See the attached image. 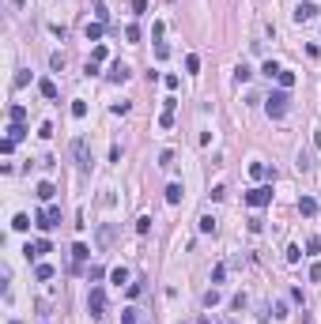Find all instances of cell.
I'll return each instance as SVG.
<instances>
[{
	"mask_svg": "<svg viewBox=\"0 0 321 324\" xmlns=\"http://www.w3.org/2000/svg\"><path fill=\"white\" fill-rule=\"evenodd\" d=\"M287 106H291V95H287L283 87H280V91H272V95L264 98V113H268V117H276V121L287 113Z\"/></svg>",
	"mask_w": 321,
	"mask_h": 324,
	"instance_id": "obj_1",
	"label": "cell"
},
{
	"mask_svg": "<svg viewBox=\"0 0 321 324\" xmlns=\"http://www.w3.org/2000/svg\"><path fill=\"white\" fill-rule=\"evenodd\" d=\"M246 204L249 208H264V204H272V185H253L246 192Z\"/></svg>",
	"mask_w": 321,
	"mask_h": 324,
	"instance_id": "obj_2",
	"label": "cell"
},
{
	"mask_svg": "<svg viewBox=\"0 0 321 324\" xmlns=\"http://www.w3.org/2000/svg\"><path fill=\"white\" fill-rule=\"evenodd\" d=\"M72 155H76L80 173H87V170H91V151H87V140H83V136H76V140H72Z\"/></svg>",
	"mask_w": 321,
	"mask_h": 324,
	"instance_id": "obj_3",
	"label": "cell"
},
{
	"mask_svg": "<svg viewBox=\"0 0 321 324\" xmlns=\"http://www.w3.org/2000/svg\"><path fill=\"white\" fill-rule=\"evenodd\" d=\"M87 309H91V317H95V321H99V317H106V290H102V286H91Z\"/></svg>",
	"mask_w": 321,
	"mask_h": 324,
	"instance_id": "obj_4",
	"label": "cell"
},
{
	"mask_svg": "<svg viewBox=\"0 0 321 324\" xmlns=\"http://www.w3.org/2000/svg\"><path fill=\"white\" fill-rule=\"evenodd\" d=\"M34 226L38 230H53V226H60V208H45V211L34 215Z\"/></svg>",
	"mask_w": 321,
	"mask_h": 324,
	"instance_id": "obj_5",
	"label": "cell"
},
{
	"mask_svg": "<svg viewBox=\"0 0 321 324\" xmlns=\"http://www.w3.org/2000/svg\"><path fill=\"white\" fill-rule=\"evenodd\" d=\"M310 19H318V4H310V0H302V4L295 8V23H310Z\"/></svg>",
	"mask_w": 321,
	"mask_h": 324,
	"instance_id": "obj_6",
	"label": "cell"
},
{
	"mask_svg": "<svg viewBox=\"0 0 321 324\" xmlns=\"http://www.w3.org/2000/svg\"><path fill=\"white\" fill-rule=\"evenodd\" d=\"M106 76H110V83H125V79H129L132 72H129V64H121V60H114V64H110V72H106Z\"/></svg>",
	"mask_w": 321,
	"mask_h": 324,
	"instance_id": "obj_7",
	"label": "cell"
},
{
	"mask_svg": "<svg viewBox=\"0 0 321 324\" xmlns=\"http://www.w3.org/2000/svg\"><path fill=\"white\" fill-rule=\"evenodd\" d=\"M49 249H53V245H49V241H45V238H38V241H34V245H27L23 253H27V260H38V256H45V253H49Z\"/></svg>",
	"mask_w": 321,
	"mask_h": 324,
	"instance_id": "obj_8",
	"label": "cell"
},
{
	"mask_svg": "<svg viewBox=\"0 0 321 324\" xmlns=\"http://www.w3.org/2000/svg\"><path fill=\"white\" fill-rule=\"evenodd\" d=\"M318 208H321V204H318L314 196H299V215H306V219H314V215H318Z\"/></svg>",
	"mask_w": 321,
	"mask_h": 324,
	"instance_id": "obj_9",
	"label": "cell"
},
{
	"mask_svg": "<svg viewBox=\"0 0 321 324\" xmlns=\"http://www.w3.org/2000/svg\"><path fill=\"white\" fill-rule=\"evenodd\" d=\"M249 177L253 181H264V177H276V170H268L264 162H249Z\"/></svg>",
	"mask_w": 321,
	"mask_h": 324,
	"instance_id": "obj_10",
	"label": "cell"
},
{
	"mask_svg": "<svg viewBox=\"0 0 321 324\" xmlns=\"http://www.w3.org/2000/svg\"><path fill=\"white\" fill-rule=\"evenodd\" d=\"M34 196L42 200V204H49V200L57 196V189H53V181H38V189H34Z\"/></svg>",
	"mask_w": 321,
	"mask_h": 324,
	"instance_id": "obj_11",
	"label": "cell"
},
{
	"mask_svg": "<svg viewBox=\"0 0 321 324\" xmlns=\"http://www.w3.org/2000/svg\"><path fill=\"white\" fill-rule=\"evenodd\" d=\"M87 256H91V249L83 245V241H76V245H72V260H76V264H72V271H80V264H83Z\"/></svg>",
	"mask_w": 321,
	"mask_h": 324,
	"instance_id": "obj_12",
	"label": "cell"
},
{
	"mask_svg": "<svg viewBox=\"0 0 321 324\" xmlns=\"http://www.w3.org/2000/svg\"><path fill=\"white\" fill-rule=\"evenodd\" d=\"M181 196H185V189H181V185H166V204H181Z\"/></svg>",
	"mask_w": 321,
	"mask_h": 324,
	"instance_id": "obj_13",
	"label": "cell"
},
{
	"mask_svg": "<svg viewBox=\"0 0 321 324\" xmlns=\"http://www.w3.org/2000/svg\"><path fill=\"white\" fill-rule=\"evenodd\" d=\"M38 91H42V98H57V83H53V79H38Z\"/></svg>",
	"mask_w": 321,
	"mask_h": 324,
	"instance_id": "obj_14",
	"label": "cell"
},
{
	"mask_svg": "<svg viewBox=\"0 0 321 324\" xmlns=\"http://www.w3.org/2000/svg\"><path fill=\"white\" fill-rule=\"evenodd\" d=\"M83 38H87V42H99V38H102V23H87V27H83Z\"/></svg>",
	"mask_w": 321,
	"mask_h": 324,
	"instance_id": "obj_15",
	"label": "cell"
},
{
	"mask_svg": "<svg viewBox=\"0 0 321 324\" xmlns=\"http://www.w3.org/2000/svg\"><path fill=\"white\" fill-rule=\"evenodd\" d=\"M276 83L283 87V91H291V87H295V72H287V68H280V76H276Z\"/></svg>",
	"mask_w": 321,
	"mask_h": 324,
	"instance_id": "obj_16",
	"label": "cell"
},
{
	"mask_svg": "<svg viewBox=\"0 0 321 324\" xmlns=\"http://www.w3.org/2000/svg\"><path fill=\"white\" fill-rule=\"evenodd\" d=\"M8 117H12V125H23V121H27V106H12Z\"/></svg>",
	"mask_w": 321,
	"mask_h": 324,
	"instance_id": "obj_17",
	"label": "cell"
},
{
	"mask_svg": "<svg viewBox=\"0 0 321 324\" xmlns=\"http://www.w3.org/2000/svg\"><path fill=\"white\" fill-rule=\"evenodd\" d=\"M34 279H38V283H49V279H53V268H49V264H38V268H34Z\"/></svg>",
	"mask_w": 321,
	"mask_h": 324,
	"instance_id": "obj_18",
	"label": "cell"
},
{
	"mask_svg": "<svg viewBox=\"0 0 321 324\" xmlns=\"http://www.w3.org/2000/svg\"><path fill=\"white\" fill-rule=\"evenodd\" d=\"M261 76L276 79V76H280V64H276V60H264V64H261Z\"/></svg>",
	"mask_w": 321,
	"mask_h": 324,
	"instance_id": "obj_19",
	"label": "cell"
},
{
	"mask_svg": "<svg viewBox=\"0 0 321 324\" xmlns=\"http://www.w3.org/2000/svg\"><path fill=\"white\" fill-rule=\"evenodd\" d=\"M12 230H19V234L30 230V215H15V219H12Z\"/></svg>",
	"mask_w": 321,
	"mask_h": 324,
	"instance_id": "obj_20",
	"label": "cell"
},
{
	"mask_svg": "<svg viewBox=\"0 0 321 324\" xmlns=\"http://www.w3.org/2000/svg\"><path fill=\"white\" fill-rule=\"evenodd\" d=\"M110 279H114L117 286H125V283H129V268H114V271H110Z\"/></svg>",
	"mask_w": 321,
	"mask_h": 324,
	"instance_id": "obj_21",
	"label": "cell"
},
{
	"mask_svg": "<svg viewBox=\"0 0 321 324\" xmlns=\"http://www.w3.org/2000/svg\"><path fill=\"white\" fill-rule=\"evenodd\" d=\"M249 76H253V68H249V64H238V68H234V79H238V83H246Z\"/></svg>",
	"mask_w": 321,
	"mask_h": 324,
	"instance_id": "obj_22",
	"label": "cell"
},
{
	"mask_svg": "<svg viewBox=\"0 0 321 324\" xmlns=\"http://www.w3.org/2000/svg\"><path fill=\"white\" fill-rule=\"evenodd\" d=\"M72 117H76V121H83V117H87V102L76 98V102H72Z\"/></svg>",
	"mask_w": 321,
	"mask_h": 324,
	"instance_id": "obj_23",
	"label": "cell"
},
{
	"mask_svg": "<svg viewBox=\"0 0 321 324\" xmlns=\"http://www.w3.org/2000/svg\"><path fill=\"white\" fill-rule=\"evenodd\" d=\"M23 136H27V128H23V125H8V140H15V143H19Z\"/></svg>",
	"mask_w": 321,
	"mask_h": 324,
	"instance_id": "obj_24",
	"label": "cell"
},
{
	"mask_svg": "<svg viewBox=\"0 0 321 324\" xmlns=\"http://www.w3.org/2000/svg\"><path fill=\"white\" fill-rule=\"evenodd\" d=\"M64 64H68L64 53H53V57H49V68H53V72H64Z\"/></svg>",
	"mask_w": 321,
	"mask_h": 324,
	"instance_id": "obj_25",
	"label": "cell"
},
{
	"mask_svg": "<svg viewBox=\"0 0 321 324\" xmlns=\"http://www.w3.org/2000/svg\"><path fill=\"white\" fill-rule=\"evenodd\" d=\"M185 72H193V76L201 72V57H197V53H189V57H185Z\"/></svg>",
	"mask_w": 321,
	"mask_h": 324,
	"instance_id": "obj_26",
	"label": "cell"
},
{
	"mask_svg": "<svg viewBox=\"0 0 321 324\" xmlns=\"http://www.w3.org/2000/svg\"><path fill=\"white\" fill-rule=\"evenodd\" d=\"M159 128H174V110H162L159 113Z\"/></svg>",
	"mask_w": 321,
	"mask_h": 324,
	"instance_id": "obj_27",
	"label": "cell"
},
{
	"mask_svg": "<svg viewBox=\"0 0 321 324\" xmlns=\"http://www.w3.org/2000/svg\"><path fill=\"white\" fill-rule=\"evenodd\" d=\"M147 230H151V215H140L136 219V234H147Z\"/></svg>",
	"mask_w": 321,
	"mask_h": 324,
	"instance_id": "obj_28",
	"label": "cell"
},
{
	"mask_svg": "<svg viewBox=\"0 0 321 324\" xmlns=\"http://www.w3.org/2000/svg\"><path fill=\"white\" fill-rule=\"evenodd\" d=\"M302 260V249L299 245H287V264H299Z\"/></svg>",
	"mask_w": 321,
	"mask_h": 324,
	"instance_id": "obj_29",
	"label": "cell"
},
{
	"mask_svg": "<svg viewBox=\"0 0 321 324\" xmlns=\"http://www.w3.org/2000/svg\"><path fill=\"white\" fill-rule=\"evenodd\" d=\"M12 83H15V87H27V83H30V72H27V68H19V72H15V79H12Z\"/></svg>",
	"mask_w": 321,
	"mask_h": 324,
	"instance_id": "obj_30",
	"label": "cell"
},
{
	"mask_svg": "<svg viewBox=\"0 0 321 324\" xmlns=\"http://www.w3.org/2000/svg\"><path fill=\"white\" fill-rule=\"evenodd\" d=\"M197 226H201V234H212V230H216V219H212V215H204Z\"/></svg>",
	"mask_w": 321,
	"mask_h": 324,
	"instance_id": "obj_31",
	"label": "cell"
},
{
	"mask_svg": "<svg viewBox=\"0 0 321 324\" xmlns=\"http://www.w3.org/2000/svg\"><path fill=\"white\" fill-rule=\"evenodd\" d=\"M132 15H147V0H129Z\"/></svg>",
	"mask_w": 321,
	"mask_h": 324,
	"instance_id": "obj_32",
	"label": "cell"
},
{
	"mask_svg": "<svg viewBox=\"0 0 321 324\" xmlns=\"http://www.w3.org/2000/svg\"><path fill=\"white\" fill-rule=\"evenodd\" d=\"M106 57H110V53H106V45H95V49H91V60H95V64L106 60Z\"/></svg>",
	"mask_w": 321,
	"mask_h": 324,
	"instance_id": "obj_33",
	"label": "cell"
},
{
	"mask_svg": "<svg viewBox=\"0 0 321 324\" xmlns=\"http://www.w3.org/2000/svg\"><path fill=\"white\" fill-rule=\"evenodd\" d=\"M204 305H208V309H212V305H219V290H216V286L204 294Z\"/></svg>",
	"mask_w": 321,
	"mask_h": 324,
	"instance_id": "obj_34",
	"label": "cell"
},
{
	"mask_svg": "<svg viewBox=\"0 0 321 324\" xmlns=\"http://www.w3.org/2000/svg\"><path fill=\"white\" fill-rule=\"evenodd\" d=\"M223 275H227V264H216L212 268V283H223Z\"/></svg>",
	"mask_w": 321,
	"mask_h": 324,
	"instance_id": "obj_35",
	"label": "cell"
},
{
	"mask_svg": "<svg viewBox=\"0 0 321 324\" xmlns=\"http://www.w3.org/2000/svg\"><path fill=\"white\" fill-rule=\"evenodd\" d=\"M125 38H129V42H140V27H136V23H132V27H125Z\"/></svg>",
	"mask_w": 321,
	"mask_h": 324,
	"instance_id": "obj_36",
	"label": "cell"
},
{
	"mask_svg": "<svg viewBox=\"0 0 321 324\" xmlns=\"http://www.w3.org/2000/svg\"><path fill=\"white\" fill-rule=\"evenodd\" d=\"M162 83H166V87H170V91H178V87H181V79H178V76H174V72H170V76H162Z\"/></svg>",
	"mask_w": 321,
	"mask_h": 324,
	"instance_id": "obj_37",
	"label": "cell"
},
{
	"mask_svg": "<svg viewBox=\"0 0 321 324\" xmlns=\"http://www.w3.org/2000/svg\"><path fill=\"white\" fill-rule=\"evenodd\" d=\"M129 110H132L129 102H114V113H117V117H125V113H129Z\"/></svg>",
	"mask_w": 321,
	"mask_h": 324,
	"instance_id": "obj_38",
	"label": "cell"
},
{
	"mask_svg": "<svg viewBox=\"0 0 321 324\" xmlns=\"http://www.w3.org/2000/svg\"><path fill=\"white\" fill-rule=\"evenodd\" d=\"M272 317H276V321H283V317H287V305H283V302H276V309H272Z\"/></svg>",
	"mask_w": 321,
	"mask_h": 324,
	"instance_id": "obj_39",
	"label": "cell"
},
{
	"mask_svg": "<svg viewBox=\"0 0 321 324\" xmlns=\"http://www.w3.org/2000/svg\"><path fill=\"white\" fill-rule=\"evenodd\" d=\"M318 249H321V241H318V238H310V241H306V253H310V256H318Z\"/></svg>",
	"mask_w": 321,
	"mask_h": 324,
	"instance_id": "obj_40",
	"label": "cell"
},
{
	"mask_svg": "<svg viewBox=\"0 0 321 324\" xmlns=\"http://www.w3.org/2000/svg\"><path fill=\"white\" fill-rule=\"evenodd\" d=\"M155 57H159V60H166V57H170V45L159 42V45H155Z\"/></svg>",
	"mask_w": 321,
	"mask_h": 324,
	"instance_id": "obj_41",
	"label": "cell"
},
{
	"mask_svg": "<svg viewBox=\"0 0 321 324\" xmlns=\"http://www.w3.org/2000/svg\"><path fill=\"white\" fill-rule=\"evenodd\" d=\"M310 166H314V162H310V155H306V151H299V170H310Z\"/></svg>",
	"mask_w": 321,
	"mask_h": 324,
	"instance_id": "obj_42",
	"label": "cell"
},
{
	"mask_svg": "<svg viewBox=\"0 0 321 324\" xmlns=\"http://www.w3.org/2000/svg\"><path fill=\"white\" fill-rule=\"evenodd\" d=\"M310 283H321V264H310Z\"/></svg>",
	"mask_w": 321,
	"mask_h": 324,
	"instance_id": "obj_43",
	"label": "cell"
},
{
	"mask_svg": "<svg viewBox=\"0 0 321 324\" xmlns=\"http://www.w3.org/2000/svg\"><path fill=\"white\" fill-rule=\"evenodd\" d=\"M121 324H136V309H125V313H121Z\"/></svg>",
	"mask_w": 321,
	"mask_h": 324,
	"instance_id": "obj_44",
	"label": "cell"
},
{
	"mask_svg": "<svg viewBox=\"0 0 321 324\" xmlns=\"http://www.w3.org/2000/svg\"><path fill=\"white\" fill-rule=\"evenodd\" d=\"M201 324H212V321H208V317H201Z\"/></svg>",
	"mask_w": 321,
	"mask_h": 324,
	"instance_id": "obj_45",
	"label": "cell"
},
{
	"mask_svg": "<svg viewBox=\"0 0 321 324\" xmlns=\"http://www.w3.org/2000/svg\"><path fill=\"white\" fill-rule=\"evenodd\" d=\"M8 324H23V321H8Z\"/></svg>",
	"mask_w": 321,
	"mask_h": 324,
	"instance_id": "obj_46",
	"label": "cell"
}]
</instances>
